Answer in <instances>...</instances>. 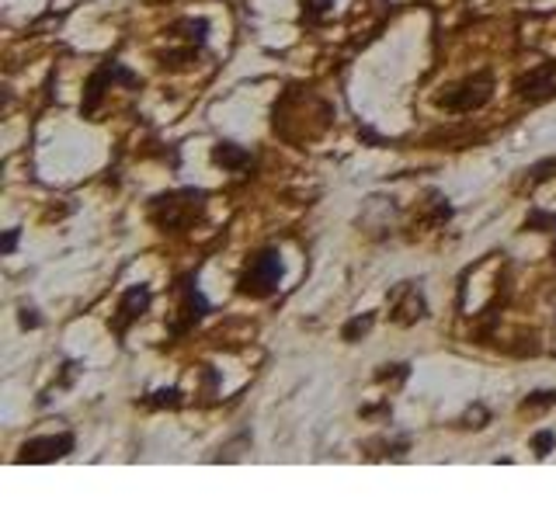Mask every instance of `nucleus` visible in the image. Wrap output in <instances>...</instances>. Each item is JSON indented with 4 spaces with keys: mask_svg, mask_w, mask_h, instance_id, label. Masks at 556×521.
<instances>
[{
    "mask_svg": "<svg viewBox=\"0 0 556 521\" xmlns=\"http://www.w3.org/2000/svg\"><path fill=\"white\" fill-rule=\"evenodd\" d=\"M205 208V195L195 188H185V191H170V195L153 199L150 205V219L161 226V230H188L191 223L202 216Z\"/></svg>",
    "mask_w": 556,
    "mask_h": 521,
    "instance_id": "f257e3e1",
    "label": "nucleus"
},
{
    "mask_svg": "<svg viewBox=\"0 0 556 521\" xmlns=\"http://www.w3.org/2000/svg\"><path fill=\"white\" fill-rule=\"evenodd\" d=\"M282 254L278 251H261L248 260V268L240 275V295H254V300H265V295L278 292L282 285Z\"/></svg>",
    "mask_w": 556,
    "mask_h": 521,
    "instance_id": "f03ea898",
    "label": "nucleus"
},
{
    "mask_svg": "<svg viewBox=\"0 0 556 521\" xmlns=\"http://www.w3.org/2000/svg\"><path fill=\"white\" fill-rule=\"evenodd\" d=\"M74 452V434H46V439H31L17 452V462H56Z\"/></svg>",
    "mask_w": 556,
    "mask_h": 521,
    "instance_id": "7ed1b4c3",
    "label": "nucleus"
},
{
    "mask_svg": "<svg viewBox=\"0 0 556 521\" xmlns=\"http://www.w3.org/2000/svg\"><path fill=\"white\" fill-rule=\"evenodd\" d=\"M115 80H126V84H139V77L136 74H129L126 66L122 63H101L98 69H94V77L87 80V91H84V112L91 115L98 104H101V98H104V87H112Z\"/></svg>",
    "mask_w": 556,
    "mask_h": 521,
    "instance_id": "20e7f679",
    "label": "nucleus"
},
{
    "mask_svg": "<svg viewBox=\"0 0 556 521\" xmlns=\"http://www.w3.org/2000/svg\"><path fill=\"white\" fill-rule=\"evenodd\" d=\"M486 98H491V77H477V80L459 84L456 91L442 94L439 104L448 112H473L480 104H486Z\"/></svg>",
    "mask_w": 556,
    "mask_h": 521,
    "instance_id": "39448f33",
    "label": "nucleus"
},
{
    "mask_svg": "<svg viewBox=\"0 0 556 521\" xmlns=\"http://www.w3.org/2000/svg\"><path fill=\"white\" fill-rule=\"evenodd\" d=\"M147 306H150V289H147V285H132L126 295H122L118 313H115V320H112L115 334H126V327H129L136 317H143Z\"/></svg>",
    "mask_w": 556,
    "mask_h": 521,
    "instance_id": "423d86ee",
    "label": "nucleus"
},
{
    "mask_svg": "<svg viewBox=\"0 0 556 521\" xmlns=\"http://www.w3.org/2000/svg\"><path fill=\"white\" fill-rule=\"evenodd\" d=\"M518 94L529 101H543V98L556 94V66H539L535 74H529L518 84Z\"/></svg>",
    "mask_w": 556,
    "mask_h": 521,
    "instance_id": "0eeeda50",
    "label": "nucleus"
},
{
    "mask_svg": "<svg viewBox=\"0 0 556 521\" xmlns=\"http://www.w3.org/2000/svg\"><path fill=\"white\" fill-rule=\"evenodd\" d=\"M178 313H181L185 320H181L178 330H174V334H185L191 323H199L205 317V300H202V292L191 285V282H185V300H181V309Z\"/></svg>",
    "mask_w": 556,
    "mask_h": 521,
    "instance_id": "6e6552de",
    "label": "nucleus"
},
{
    "mask_svg": "<svg viewBox=\"0 0 556 521\" xmlns=\"http://www.w3.org/2000/svg\"><path fill=\"white\" fill-rule=\"evenodd\" d=\"M213 161H216L219 167H226V170H240V167H248V164H251V153H248V150H240V147H233V143H216Z\"/></svg>",
    "mask_w": 556,
    "mask_h": 521,
    "instance_id": "1a4fd4ad",
    "label": "nucleus"
},
{
    "mask_svg": "<svg viewBox=\"0 0 556 521\" xmlns=\"http://www.w3.org/2000/svg\"><path fill=\"white\" fill-rule=\"evenodd\" d=\"M330 8H334V0H303V11H306L309 17H320V14H327Z\"/></svg>",
    "mask_w": 556,
    "mask_h": 521,
    "instance_id": "9d476101",
    "label": "nucleus"
},
{
    "mask_svg": "<svg viewBox=\"0 0 556 521\" xmlns=\"http://www.w3.org/2000/svg\"><path fill=\"white\" fill-rule=\"evenodd\" d=\"M369 327H372V317H365V320H352V323L344 327V338H348V341H355V334H358V330H362V334H365V330H369Z\"/></svg>",
    "mask_w": 556,
    "mask_h": 521,
    "instance_id": "9b49d317",
    "label": "nucleus"
},
{
    "mask_svg": "<svg viewBox=\"0 0 556 521\" xmlns=\"http://www.w3.org/2000/svg\"><path fill=\"white\" fill-rule=\"evenodd\" d=\"M553 445V434L546 431V434H539V439H535V448H539V456H546V448Z\"/></svg>",
    "mask_w": 556,
    "mask_h": 521,
    "instance_id": "f8f14e48",
    "label": "nucleus"
}]
</instances>
